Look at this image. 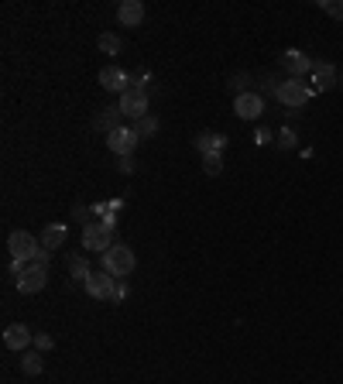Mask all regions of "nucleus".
I'll use <instances>...</instances> for the list:
<instances>
[{
	"label": "nucleus",
	"mask_w": 343,
	"mask_h": 384,
	"mask_svg": "<svg viewBox=\"0 0 343 384\" xmlns=\"http://www.w3.org/2000/svg\"><path fill=\"white\" fill-rule=\"evenodd\" d=\"M134 268H137V257H134V251L127 244H113L104 254V271L113 275L117 282H124L127 275H134Z\"/></svg>",
	"instance_id": "obj_1"
},
{
	"label": "nucleus",
	"mask_w": 343,
	"mask_h": 384,
	"mask_svg": "<svg viewBox=\"0 0 343 384\" xmlns=\"http://www.w3.org/2000/svg\"><path fill=\"white\" fill-rule=\"evenodd\" d=\"M313 86L309 82H302V79H285L282 82V89H278V103L282 106H289V110H299V106H306V103L313 100Z\"/></svg>",
	"instance_id": "obj_2"
},
{
	"label": "nucleus",
	"mask_w": 343,
	"mask_h": 384,
	"mask_svg": "<svg viewBox=\"0 0 343 384\" xmlns=\"http://www.w3.org/2000/svg\"><path fill=\"white\" fill-rule=\"evenodd\" d=\"M7 251H11V257L14 261H25V264H31L35 257L42 254V244L31 237L27 230H14L11 237H7Z\"/></svg>",
	"instance_id": "obj_3"
},
{
	"label": "nucleus",
	"mask_w": 343,
	"mask_h": 384,
	"mask_svg": "<svg viewBox=\"0 0 343 384\" xmlns=\"http://www.w3.org/2000/svg\"><path fill=\"white\" fill-rule=\"evenodd\" d=\"M14 285H18V292H21V295H38V292L49 285V268L31 261L25 271L18 275V282H14Z\"/></svg>",
	"instance_id": "obj_4"
},
{
	"label": "nucleus",
	"mask_w": 343,
	"mask_h": 384,
	"mask_svg": "<svg viewBox=\"0 0 343 384\" xmlns=\"http://www.w3.org/2000/svg\"><path fill=\"white\" fill-rule=\"evenodd\" d=\"M82 247H86V251H96V254H106V251L113 247V233L106 230L100 220H93V223L82 227Z\"/></svg>",
	"instance_id": "obj_5"
},
{
	"label": "nucleus",
	"mask_w": 343,
	"mask_h": 384,
	"mask_svg": "<svg viewBox=\"0 0 343 384\" xmlns=\"http://www.w3.org/2000/svg\"><path fill=\"white\" fill-rule=\"evenodd\" d=\"M82 285H86V295H89V299H96V302H113V292H117V278H113V275L93 271Z\"/></svg>",
	"instance_id": "obj_6"
},
{
	"label": "nucleus",
	"mask_w": 343,
	"mask_h": 384,
	"mask_svg": "<svg viewBox=\"0 0 343 384\" xmlns=\"http://www.w3.org/2000/svg\"><path fill=\"white\" fill-rule=\"evenodd\" d=\"M120 113H124V117H131V120L148 117V89L131 86L127 93H120Z\"/></svg>",
	"instance_id": "obj_7"
},
{
	"label": "nucleus",
	"mask_w": 343,
	"mask_h": 384,
	"mask_svg": "<svg viewBox=\"0 0 343 384\" xmlns=\"http://www.w3.org/2000/svg\"><path fill=\"white\" fill-rule=\"evenodd\" d=\"M137 130L134 128H120L113 130V134H106V148L117 154V158H127V154H134V148H137Z\"/></svg>",
	"instance_id": "obj_8"
},
{
	"label": "nucleus",
	"mask_w": 343,
	"mask_h": 384,
	"mask_svg": "<svg viewBox=\"0 0 343 384\" xmlns=\"http://www.w3.org/2000/svg\"><path fill=\"white\" fill-rule=\"evenodd\" d=\"M31 343H35V333L27 330L25 323H11V326L4 330V347H7V350H14V354L31 350Z\"/></svg>",
	"instance_id": "obj_9"
},
{
	"label": "nucleus",
	"mask_w": 343,
	"mask_h": 384,
	"mask_svg": "<svg viewBox=\"0 0 343 384\" xmlns=\"http://www.w3.org/2000/svg\"><path fill=\"white\" fill-rule=\"evenodd\" d=\"M264 110V97L261 93H240V97H234V113H237L240 120H258Z\"/></svg>",
	"instance_id": "obj_10"
},
{
	"label": "nucleus",
	"mask_w": 343,
	"mask_h": 384,
	"mask_svg": "<svg viewBox=\"0 0 343 384\" xmlns=\"http://www.w3.org/2000/svg\"><path fill=\"white\" fill-rule=\"evenodd\" d=\"M313 66H316V62L299 49H289L285 55H282V69L289 73V79H302L306 73H313Z\"/></svg>",
	"instance_id": "obj_11"
},
{
	"label": "nucleus",
	"mask_w": 343,
	"mask_h": 384,
	"mask_svg": "<svg viewBox=\"0 0 343 384\" xmlns=\"http://www.w3.org/2000/svg\"><path fill=\"white\" fill-rule=\"evenodd\" d=\"M333 86H340V69H337L333 62H316V66H313V89L326 93V89H333Z\"/></svg>",
	"instance_id": "obj_12"
},
{
	"label": "nucleus",
	"mask_w": 343,
	"mask_h": 384,
	"mask_svg": "<svg viewBox=\"0 0 343 384\" xmlns=\"http://www.w3.org/2000/svg\"><path fill=\"white\" fill-rule=\"evenodd\" d=\"M100 86L110 89V93H127L131 89V76L120 66H106V69H100Z\"/></svg>",
	"instance_id": "obj_13"
},
{
	"label": "nucleus",
	"mask_w": 343,
	"mask_h": 384,
	"mask_svg": "<svg viewBox=\"0 0 343 384\" xmlns=\"http://www.w3.org/2000/svg\"><path fill=\"white\" fill-rule=\"evenodd\" d=\"M192 144H196V151L199 154H223V148H227V134L199 130V134L192 137Z\"/></svg>",
	"instance_id": "obj_14"
},
{
	"label": "nucleus",
	"mask_w": 343,
	"mask_h": 384,
	"mask_svg": "<svg viewBox=\"0 0 343 384\" xmlns=\"http://www.w3.org/2000/svg\"><path fill=\"white\" fill-rule=\"evenodd\" d=\"M117 21H120V27H137L144 21V4L141 0H124L117 7Z\"/></svg>",
	"instance_id": "obj_15"
},
{
	"label": "nucleus",
	"mask_w": 343,
	"mask_h": 384,
	"mask_svg": "<svg viewBox=\"0 0 343 384\" xmlns=\"http://www.w3.org/2000/svg\"><path fill=\"white\" fill-rule=\"evenodd\" d=\"M42 371H45V357H42V350H35V347L25 350V354H21V374H25V378H38Z\"/></svg>",
	"instance_id": "obj_16"
},
{
	"label": "nucleus",
	"mask_w": 343,
	"mask_h": 384,
	"mask_svg": "<svg viewBox=\"0 0 343 384\" xmlns=\"http://www.w3.org/2000/svg\"><path fill=\"white\" fill-rule=\"evenodd\" d=\"M120 117H124V113H120V106H113V110H104V113L93 120V128H96V130H106V134H113V130L124 128V124H120Z\"/></svg>",
	"instance_id": "obj_17"
},
{
	"label": "nucleus",
	"mask_w": 343,
	"mask_h": 384,
	"mask_svg": "<svg viewBox=\"0 0 343 384\" xmlns=\"http://www.w3.org/2000/svg\"><path fill=\"white\" fill-rule=\"evenodd\" d=\"M66 237H69V230H66V223H49L45 227V233H42V247H62L66 244Z\"/></svg>",
	"instance_id": "obj_18"
},
{
	"label": "nucleus",
	"mask_w": 343,
	"mask_h": 384,
	"mask_svg": "<svg viewBox=\"0 0 343 384\" xmlns=\"http://www.w3.org/2000/svg\"><path fill=\"white\" fill-rule=\"evenodd\" d=\"M96 45H100V51H104V55H120V49H124L120 35H113V31H104Z\"/></svg>",
	"instance_id": "obj_19"
},
{
	"label": "nucleus",
	"mask_w": 343,
	"mask_h": 384,
	"mask_svg": "<svg viewBox=\"0 0 343 384\" xmlns=\"http://www.w3.org/2000/svg\"><path fill=\"white\" fill-rule=\"evenodd\" d=\"M69 271H73V278H76V282H86V278L93 275L86 257H69Z\"/></svg>",
	"instance_id": "obj_20"
},
{
	"label": "nucleus",
	"mask_w": 343,
	"mask_h": 384,
	"mask_svg": "<svg viewBox=\"0 0 343 384\" xmlns=\"http://www.w3.org/2000/svg\"><path fill=\"white\" fill-rule=\"evenodd\" d=\"M158 117H151V113H148V117H141V120H137V124H134V130H137V137H151V134H158Z\"/></svg>",
	"instance_id": "obj_21"
},
{
	"label": "nucleus",
	"mask_w": 343,
	"mask_h": 384,
	"mask_svg": "<svg viewBox=\"0 0 343 384\" xmlns=\"http://www.w3.org/2000/svg\"><path fill=\"white\" fill-rule=\"evenodd\" d=\"M203 172L206 175H220L223 172V154H203Z\"/></svg>",
	"instance_id": "obj_22"
},
{
	"label": "nucleus",
	"mask_w": 343,
	"mask_h": 384,
	"mask_svg": "<svg viewBox=\"0 0 343 384\" xmlns=\"http://www.w3.org/2000/svg\"><path fill=\"white\" fill-rule=\"evenodd\" d=\"M319 7H323V14H330V18L343 21V0H319Z\"/></svg>",
	"instance_id": "obj_23"
},
{
	"label": "nucleus",
	"mask_w": 343,
	"mask_h": 384,
	"mask_svg": "<svg viewBox=\"0 0 343 384\" xmlns=\"http://www.w3.org/2000/svg\"><path fill=\"white\" fill-rule=\"evenodd\" d=\"M247 86H251V76H247V73H240V76H234L230 79V89H234V93H247Z\"/></svg>",
	"instance_id": "obj_24"
},
{
	"label": "nucleus",
	"mask_w": 343,
	"mask_h": 384,
	"mask_svg": "<svg viewBox=\"0 0 343 384\" xmlns=\"http://www.w3.org/2000/svg\"><path fill=\"white\" fill-rule=\"evenodd\" d=\"M31 347L45 354V350H52V347H55V340H52V336H49V333H35V343H31Z\"/></svg>",
	"instance_id": "obj_25"
},
{
	"label": "nucleus",
	"mask_w": 343,
	"mask_h": 384,
	"mask_svg": "<svg viewBox=\"0 0 343 384\" xmlns=\"http://www.w3.org/2000/svg\"><path fill=\"white\" fill-rule=\"evenodd\" d=\"M278 148H285V151H289V148H295V130H282V134H278Z\"/></svg>",
	"instance_id": "obj_26"
},
{
	"label": "nucleus",
	"mask_w": 343,
	"mask_h": 384,
	"mask_svg": "<svg viewBox=\"0 0 343 384\" xmlns=\"http://www.w3.org/2000/svg\"><path fill=\"white\" fill-rule=\"evenodd\" d=\"M117 168H120L124 175H131V172H134V154H127V158H117Z\"/></svg>",
	"instance_id": "obj_27"
},
{
	"label": "nucleus",
	"mask_w": 343,
	"mask_h": 384,
	"mask_svg": "<svg viewBox=\"0 0 343 384\" xmlns=\"http://www.w3.org/2000/svg\"><path fill=\"white\" fill-rule=\"evenodd\" d=\"M120 299H127V285L117 282V292H113V302H120Z\"/></svg>",
	"instance_id": "obj_28"
},
{
	"label": "nucleus",
	"mask_w": 343,
	"mask_h": 384,
	"mask_svg": "<svg viewBox=\"0 0 343 384\" xmlns=\"http://www.w3.org/2000/svg\"><path fill=\"white\" fill-rule=\"evenodd\" d=\"M340 89H343V69H340Z\"/></svg>",
	"instance_id": "obj_29"
}]
</instances>
